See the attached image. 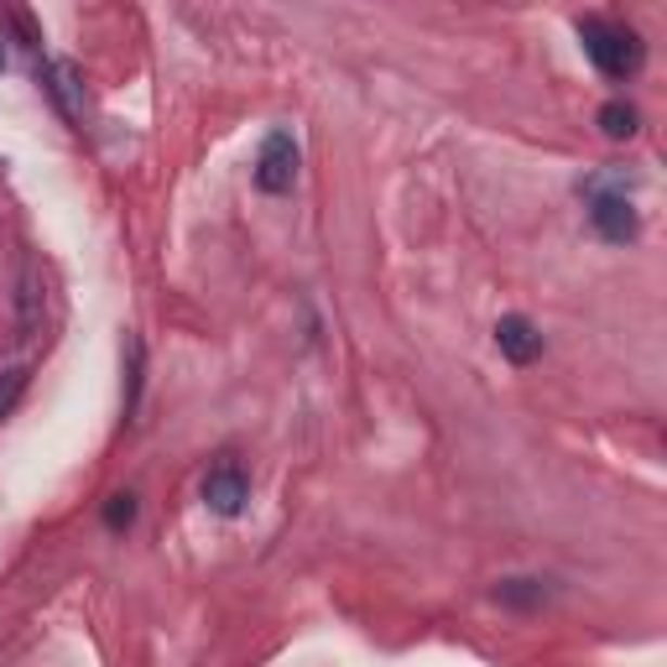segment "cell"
Wrapping results in <instances>:
<instances>
[{"mask_svg": "<svg viewBox=\"0 0 667 667\" xmlns=\"http://www.w3.org/2000/svg\"><path fill=\"white\" fill-rule=\"evenodd\" d=\"M579 37H585V53L594 57V68H600V74H611V79H626V74H637V68H641L637 31L605 27V22H585V27H579Z\"/></svg>", "mask_w": 667, "mask_h": 667, "instance_id": "1", "label": "cell"}, {"mask_svg": "<svg viewBox=\"0 0 667 667\" xmlns=\"http://www.w3.org/2000/svg\"><path fill=\"white\" fill-rule=\"evenodd\" d=\"M297 178V146L287 131H271L267 146H261V157H256V183L267 188V193H287Z\"/></svg>", "mask_w": 667, "mask_h": 667, "instance_id": "2", "label": "cell"}, {"mask_svg": "<svg viewBox=\"0 0 667 667\" xmlns=\"http://www.w3.org/2000/svg\"><path fill=\"white\" fill-rule=\"evenodd\" d=\"M589 219H594V230L605 241H615V245L637 241V209L626 204V193H594L589 198Z\"/></svg>", "mask_w": 667, "mask_h": 667, "instance_id": "3", "label": "cell"}, {"mask_svg": "<svg viewBox=\"0 0 667 667\" xmlns=\"http://www.w3.org/2000/svg\"><path fill=\"white\" fill-rule=\"evenodd\" d=\"M245 496H251V485H245L241 464H214L209 475H204V501L219 516H235L245 506Z\"/></svg>", "mask_w": 667, "mask_h": 667, "instance_id": "4", "label": "cell"}, {"mask_svg": "<svg viewBox=\"0 0 667 667\" xmlns=\"http://www.w3.org/2000/svg\"><path fill=\"white\" fill-rule=\"evenodd\" d=\"M496 345H501V355H506L511 365H533L537 355H542V334L533 329V319L506 313V319L496 323Z\"/></svg>", "mask_w": 667, "mask_h": 667, "instance_id": "5", "label": "cell"}, {"mask_svg": "<svg viewBox=\"0 0 667 667\" xmlns=\"http://www.w3.org/2000/svg\"><path fill=\"white\" fill-rule=\"evenodd\" d=\"M48 94L63 105L68 120H84V79L68 57H53V63H48Z\"/></svg>", "mask_w": 667, "mask_h": 667, "instance_id": "6", "label": "cell"}, {"mask_svg": "<svg viewBox=\"0 0 667 667\" xmlns=\"http://www.w3.org/2000/svg\"><path fill=\"white\" fill-rule=\"evenodd\" d=\"M600 131L611 136V141H626V136H637V110L626 105V100H611V105L600 110Z\"/></svg>", "mask_w": 667, "mask_h": 667, "instance_id": "7", "label": "cell"}, {"mask_svg": "<svg viewBox=\"0 0 667 667\" xmlns=\"http://www.w3.org/2000/svg\"><path fill=\"white\" fill-rule=\"evenodd\" d=\"M37 319H42V277H37V267H22V329H37Z\"/></svg>", "mask_w": 667, "mask_h": 667, "instance_id": "8", "label": "cell"}, {"mask_svg": "<svg viewBox=\"0 0 667 667\" xmlns=\"http://www.w3.org/2000/svg\"><path fill=\"white\" fill-rule=\"evenodd\" d=\"M22 392H27V371L22 365H11V371H0V418L22 401Z\"/></svg>", "mask_w": 667, "mask_h": 667, "instance_id": "9", "label": "cell"}, {"mask_svg": "<svg viewBox=\"0 0 667 667\" xmlns=\"http://www.w3.org/2000/svg\"><path fill=\"white\" fill-rule=\"evenodd\" d=\"M105 522L115 527V533H120V527H131V522H136V501H131V496H110Z\"/></svg>", "mask_w": 667, "mask_h": 667, "instance_id": "10", "label": "cell"}, {"mask_svg": "<svg viewBox=\"0 0 667 667\" xmlns=\"http://www.w3.org/2000/svg\"><path fill=\"white\" fill-rule=\"evenodd\" d=\"M0 63H5V57H0Z\"/></svg>", "mask_w": 667, "mask_h": 667, "instance_id": "11", "label": "cell"}]
</instances>
